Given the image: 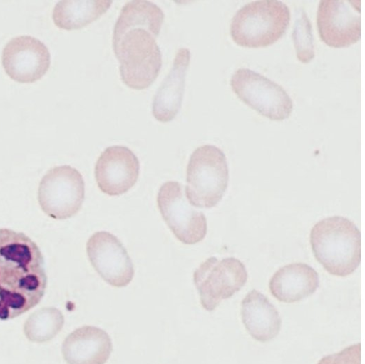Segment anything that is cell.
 Masks as SVG:
<instances>
[{
	"mask_svg": "<svg viewBox=\"0 0 365 364\" xmlns=\"http://www.w3.org/2000/svg\"><path fill=\"white\" fill-rule=\"evenodd\" d=\"M46 286L38 245L23 232L0 229V320L14 318L36 306Z\"/></svg>",
	"mask_w": 365,
	"mask_h": 364,
	"instance_id": "obj_1",
	"label": "cell"
},
{
	"mask_svg": "<svg viewBox=\"0 0 365 364\" xmlns=\"http://www.w3.org/2000/svg\"><path fill=\"white\" fill-rule=\"evenodd\" d=\"M163 20L143 7L123 10L114 26L113 48L120 62L122 81L143 90L156 79L162 55L156 42Z\"/></svg>",
	"mask_w": 365,
	"mask_h": 364,
	"instance_id": "obj_2",
	"label": "cell"
},
{
	"mask_svg": "<svg viewBox=\"0 0 365 364\" xmlns=\"http://www.w3.org/2000/svg\"><path fill=\"white\" fill-rule=\"evenodd\" d=\"M310 244L318 262L330 274L344 277L361 261V234L353 222L341 216L318 222L310 232Z\"/></svg>",
	"mask_w": 365,
	"mask_h": 364,
	"instance_id": "obj_3",
	"label": "cell"
},
{
	"mask_svg": "<svg viewBox=\"0 0 365 364\" xmlns=\"http://www.w3.org/2000/svg\"><path fill=\"white\" fill-rule=\"evenodd\" d=\"M289 21V9L283 2L255 1L236 12L230 24V35L240 46L266 47L282 37Z\"/></svg>",
	"mask_w": 365,
	"mask_h": 364,
	"instance_id": "obj_4",
	"label": "cell"
},
{
	"mask_svg": "<svg viewBox=\"0 0 365 364\" xmlns=\"http://www.w3.org/2000/svg\"><path fill=\"white\" fill-rule=\"evenodd\" d=\"M228 180V165L222 150L212 145L200 146L187 164L186 198L194 207L212 208L223 197Z\"/></svg>",
	"mask_w": 365,
	"mask_h": 364,
	"instance_id": "obj_5",
	"label": "cell"
},
{
	"mask_svg": "<svg viewBox=\"0 0 365 364\" xmlns=\"http://www.w3.org/2000/svg\"><path fill=\"white\" fill-rule=\"evenodd\" d=\"M85 197L81 174L69 165L54 167L42 177L38 189L41 209L55 219H66L81 209Z\"/></svg>",
	"mask_w": 365,
	"mask_h": 364,
	"instance_id": "obj_6",
	"label": "cell"
},
{
	"mask_svg": "<svg viewBox=\"0 0 365 364\" xmlns=\"http://www.w3.org/2000/svg\"><path fill=\"white\" fill-rule=\"evenodd\" d=\"M247 277L245 265L237 259L211 256L195 271L193 281L202 307L212 311L222 300L239 291Z\"/></svg>",
	"mask_w": 365,
	"mask_h": 364,
	"instance_id": "obj_7",
	"label": "cell"
},
{
	"mask_svg": "<svg viewBox=\"0 0 365 364\" xmlns=\"http://www.w3.org/2000/svg\"><path fill=\"white\" fill-rule=\"evenodd\" d=\"M230 85L241 100L272 120H284L292 111V99L284 88L252 70H237Z\"/></svg>",
	"mask_w": 365,
	"mask_h": 364,
	"instance_id": "obj_8",
	"label": "cell"
},
{
	"mask_svg": "<svg viewBox=\"0 0 365 364\" xmlns=\"http://www.w3.org/2000/svg\"><path fill=\"white\" fill-rule=\"evenodd\" d=\"M157 203L164 221L181 242L195 244L205 238L206 217L202 212L191 206L180 183L175 181L165 182L159 189Z\"/></svg>",
	"mask_w": 365,
	"mask_h": 364,
	"instance_id": "obj_9",
	"label": "cell"
},
{
	"mask_svg": "<svg viewBox=\"0 0 365 364\" xmlns=\"http://www.w3.org/2000/svg\"><path fill=\"white\" fill-rule=\"evenodd\" d=\"M317 24L320 38L329 46L344 48L356 43L361 37L360 1H321Z\"/></svg>",
	"mask_w": 365,
	"mask_h": 364,
	"instance_id": "obj_10",
	"label": "cell"
},
{
	"mask_svg": "<svg viewBox=\"0 0 365 364\" xmlns=\"http://www.w3.org/2000/svg\"><path fill=\"white\" fill-rule=\"evenodd\" d=\"M89 261L108 284L126 286L133 279V262L120 241L108 232H95L86 243Z\"/></svg>",
	"mask_w": 365,
	"mask_h": 364,
	"instance_id": "obj_11",
	"label": "cell"
},
{
	"mask_svg": "<svg viewBox=\"0 0 365 364\" xmlns=\"http://www.w3.org/2000/svg\"><path fill=\"white\" fill-rule=\"evenodd\" d=\"M2 65L8 76L23 83H34L48 70L51 56L38 39L21 36L10 40L2 51Z\"/></svg>",
	"mask_w": 365,
	"mask_h": 364,
	"instance_id": "obj_12",
	"label": "cell"
},
{
	"mask_svg": "<svg viewBox=\"0 0 365 364\" xmlns=\"http://www.w3.org/2000/svg\"><path fill=\"white\" fill-rule=\"evenodd\" d=\"M140 172L137 156L128 147L113 145L106 148L95 166L98 188L109 196H119L136 183Z\"/></svg>",
	"mask_w": 365,
	"mask_h": 364,
	"instance_id": "obj_13",
	"label": "cell"
},
{
	"mask_svg": "<svg viewBox=\"0 0 365 364\" xmlns=\"http://www.w3.org/2000/svg\"><path fill=\"white\" fill-rule=\"evenodd\" d=\"M112 350L109 335L93 326H84L72 331L61 348L68 364H105Z\"/></svg>",
	"mask_w": 365,
	"mask_h": 364,
	"instance_id": "obj_14",
	"label": "cell"
},
{
	"mask_svg": "<svg viewBox=\"0 0 365 364\" xmlns=\"http://www.w3.org/2000/svg\"><path fill=\"white\" fill-rule=\"evenodd\" d=\"M190 51L180 48L170 72L157 90L152 103L154 118L163 123L171 121L178 113L185 91V78L190 64Z\"/></svg>",
	"mask_w": 365,
	"mask_h": 364,
	"instance_id": "obj_15",
	"label": "cell"
},
{
	"mask_svg": "<svg viewBox=\"0 0 365 364\" xmlns=\"http://www.w3.org/2000/svg\"><path fill=\"white\" fill-rule=\"evenodd\" d=\"M319 285V275L312 266L293 263L278 269L272 276L269 287L278 301L294 303L312 295Z\"/></svg>",
	"mask_w": 365,
	"mask_h": 364,
	"instance_id": "obj_16",
	"label": "cell"
},
{
	"mask_svg": "<svg viewBox=\"0 0 365 364\" xmlns=\"http://www.w3.org/2000/svg\"><path fill=\"white\" fill-rule=\"evenodd\" d=\"M242 321L250 335L259 342H267L279 333L282 321L279 312L269 300L253 289L241 303Z\"/></svg>",
	"mask_w": 365,
	"mask_h": 364,
	"instance_id": "obj_17",
	"label": "cell"
},
{
	"mask_svg": "<svg viewBox=\"0 0 365 364\" xmlns=\"http://www.w3.org/2000/svg\"><path fill=\"white\" fill-rule=\"evenodd\" d=\"M112 3V1H60L53 9V20L61 29H79L98 19Z\"/></svg>",
	"mask_w": 365,
	"mask_h": 364,
	"instance_id": "obj_18",
	"label": "cell"
},
{
	"mask_svg": "<svg viewBox=\"0 0 365 364\" xmlns=\"http://www.w3.org/2000/svg\"><path fill=\"white\" fill-rule=\"evenodd\" d=\"M64 316L55 307H43L32 313L26 320L24 332L28 340L45 343L52 340L62 329Z\"/></svg>",
	"mask_w": 365,
	"mask_h": 364,
	"instance_id": "obj_19",
	"label": "cell"
},
{
	"mask_svg": "<svg viewBox=\"0 0 365 364\" xmlns=\"http://www.w3.org/2000/svg\"><path fill=\"white\" fill-rule=\"evenodd\" d=\"M292 38L299 61L304 63L310 62L314 57L312 25L304 11L295 21Z\"/></svg>",
	"mask_w": 365,
	"mask_h": 364,
	"instance_id": "obj_20",
	"label": "cell"
},
{
	"mask_svg": "<svg viewBox=\"0 0 365 364\" xmlns=\"http://www.w3.org/2000/svg\"><path fill=\"white\" fill-rule=\"evenodd\" d=\"M317 364H361V344L358 343L337 353L326 355Z\"/></svg>",
	"mask_w": 365,
	"mask_h": 364,
	"instance_id": "obj_21",
	"label": "cell"
}]
</instances>
